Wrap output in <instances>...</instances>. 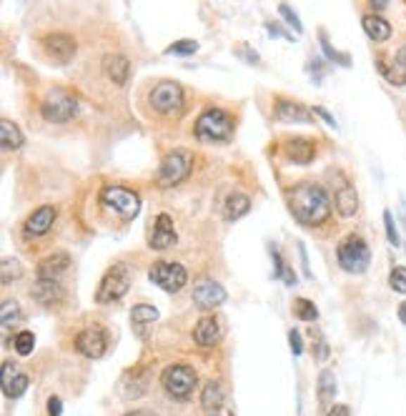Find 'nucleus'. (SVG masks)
Returning <instances> with one entry per match:
<instances>
[{
	"label": "nucleus",
	"instance_id": "f257e3e1",
	"mask_svg": "<svg viewBox=\"0 0 406 416\" xmlns=\"http://www.w3.org/2000/svg\"><path fill=\"white\" fill-rule=\"evenodd\" d=\"M288 211L303 226H321L331 216V198L316 183H298L288 194Z\"/></svg>",
	"mask_w": 406,
	"mask_h": 416
},
{
	"label": "nucleus",
	"instance_id": "f03ea898",
	"mask_svg": "<svg viewBox=\"0 0 406 416\" xmlns=\"http://www.w3.org/2000/svg\"><path fill=\"white\" fill-rule=\"evenodd\" d=\"M194 131L203 143H226L234 136V118L221 108H208L198 115Z\"/></svg>",
	"mask_w": 406,
	"mask_h": 416
},
{
	"label": "nucleus",
	"instance_id": "7ed1b4c3",
	"mask_svg": "<svg viewBox=\"0 0 406 416\" xmlns=\"http://www.w3.org/2000/svg\"><path fill=\"white\" fill-rule=\"evenodd\" d=\"M336 258L343 271H349V274H364L369 268V263H372V251H369L367 241L361 239V236L351 234L336 246Z\"/></svg>",
	"mask_w": 406,
	"mask_h": 416
},
{
	"label": "nucleus",
	"instance_id": "20e7f679",
	"mask_svg": "<svg viewBox=\"0 0 406 416\" xmlns=\"http://www.w3.org/2000/svg\"><path fill=\"white\" fill-rule=\"evenodd\" d=\"M101 203L108 211L118 213L123 221H133L141 213V196L123 186H103L101 189Z\"/></svg>",
	"mask_w": 406,
	"mask_h": 416
},
{
	"label": "nucleus",
	"instance_id": "39448f33",
	"mask_svg": "<svg viewBox=\"0 0 406 416\" xmlns=\"http://www.w3.org/2000/svg\"><path fill=\"white\" fill-rule=\"evenodd\" d=\"M194 168V153L184 149H176L163 158L158 168V186L160 189H171V186H178L181 181H186Z\"/></svg>",
	"mask_w": 406,
	"mask_h": 416
},
{
	"label": "nucleus",
	"instance_id": "423d86ee",
	"mask_svg": "<svg viewBox=\"0 0 406 416\" xmlns=\"http://www.w3.org/2000/svg\"><path fill=\"white\" fill-rule=\"evenodd\" d=\"M160 384L171 393L173 399H189L194 389L198 386V377L196 371L186 364H171L163 374H160Z\"/></svg>",
	"mask_w": 406,
	"mask_h": 416
},
{
	"label": "nucleus",
	"instance_id": "0eeeda50",
	"mask_svg": "<svg viewBox=\"0 0 406 416\" xmlns=\"http://www.w3.org/2000/svg\"><path fill=\"white\" fill-rule=\"evenodd\" d=\"M131 289V271L126 266H113L108 274L103 276V281L98 284L96 301L98 303H113L118 298H123Z\"/></svg>",
	"mask_w": 406,
	"mask_h": 416
},
{
	"label": "nucleus",
	"instance_id": "6e6552de",
	"mask_svg": "<svg viewBox=\"0 0 406 416\" xmlns=\"http://www.w3.org/2000/svg\"><path fill=\"white\" fill-rule=\"evenodd\" d=\"M148 279L153 281L158 289L168 291V294H178V291L186 286V281H189V274H186V268L176 261H156L148 271Z\"/></svg>",
	"mask_w": 406,
	"mask_h": 416
},
{
	"label": "nucleus",
	"instance_id": "1a4fd4ad",
	"mask_svg": "<svg viewBox=\"0 0 406 416\" xmlns=\"http://www.w3.org/2000/svg\"><path fill=\"white\" fill-rule=\"evenodd\" d=\"M78 111V101L63 91H53L46 96V101L40 103V113L48 123H65Z\"/></svg>",
	"mask_w": 406,
	"mask_h": 416
},
{
	"label": "nucleus",
	"instance_id": "9d476101",
	"mask_svg": "<svg viewBox=\"0 0 406 416\" xmlns=\"http://www.w3.org/2000/svg\"><path fill=\"white\" fill-rule=\"evenodd\" d=\"M148 103L158 113H176L184 106V88L176 80H160L158 86L148 93Z\"/></svg>",
	"mask_w": 406,
	"mask_h": 416
},
{
	"label": "nucleus",
	"instance_id": "9b49d317",
	"mask_svg": "<svg viewBox=\"0 0 406 416\" xmlns=\"http://www.w3.org/2000/svg\"><path fill=\"white\" fill-rule=\"evenodd\" d=\"M75 351L83 353L86 359H103L108 351V336L101 326H88L75 336Z\"/></svg>",
	"mask_w": 406,
	"mask_h": 416
},
{
	"label": "nucleus",
	"instance_id": "f8f14e48",
	"mask_svg": "<svg viewBox=\"0 0 406 416\" xmlns=\"http://www.w3.org/2000/svg\"><path fill=\"white\" fill-rule=\"evenodd\" d=\"M43 48H46L48 58H53L56 63L65 65L70 58L75 56L78 46H75V38H70L68 33H51L43 38Z\"/></svg>",
	"mask_w": 406,
	"mask_h": 416
},
{
	"label": "nucleus",
	"instance_id": "ddd939ff",
	"mask_svg": "<svg viewBox=\"0 0 406 416\" xmlns=\"http://www.w3.org/2000/svg\"><path fill=\"white\" fill-rule=\"evenodd\" d=\"M226 301V289L216 281H198L194 286V303L201 308H216Z\"/></svg>",
	"mask_w": 406,
	"mask_h": 416
},
{
	"label": "nucleus",
	"instance_id": "4468645a",
	"mask_svg": "<svg viewBox=\"0 0 406 416\" xmlns=\"http://www.w3.org/2000/svg\"><path fill=\"white\" fill-rule=\"evenodd\" d=\"M178 236H176V228H173V218L168 213H158L156 216V228H153V236H151V248L153 251H163V248H171L176 246Z\"/></svg>",
	"mask_w": 406,
	"mask_h": 416
},
{
	"label": "nucleus",
	"instance_id": "2eb2a0df",
	"mask_svg": "<svg viewBox=\"0 0 406 416\" xmlns=\"http://www.w3.org/2000/svg\"><path fill=\"white\" fill-rule=\"evenodd\" d=\"M53 223H56V208L53 206H40L28 216L23 231L25 236H46L53 228Z\"/></svg>",
	"mask_w": 406,
	"mask_h": 416
},
{
	"label": "nucleus",
	"instance_id": "dca6fc26",
	"mask_svg": "<svg viewBox=\"0 0 406 416\" xmlns=\"http://www.w3.org/2000/svg\"><path fill=\"white\" fill-rule=\"evenodd\" d=\"M70 268V256L65 251H56L46 256L38 263V279H53L58 281Z\"/></svg>",
	"mask_w": 406,
	"mask_h": 416
},
{
	"label": "nucleus",
	"instance_id": "f3484780",
	"mask_svg": "<svg viewBox=\"0 0 406 416\" xmlns=\"http://www.w3.org/2000/svg\"><path fill=\"white\" fill-rule=\"evenodd\" d=\"M284 153H286V158L291 160V163L306 165L314 160L316 143L309 141V138H291V141H286V146H284Z\"/></svg>",
	"mask_w": 406,
	"mask_h": 416
},
{
	"label": "nucleus",
	"instance_id": "a211bd4d",
	"mask_svg": "<svg viewBox=\"0 0 406 416\" xmlns=\"http://www.w3.org/2000/svg\"><path fill=\"white\" fill-rule=\"evenodd\" d=\"M276 118L281 123H314V111H306L301 103L279 101L276 103Z\"/></svg>",
	"mask_w": 406,
	"mask_h": 416
},
{
	"label": "nucleus",
	"instance_id": "6ab92c4d",
	"mask_svg": "<svg viewBox=\"0 0 406 416\" xmlns=\"http://www.w3.org/2000/svg\"><path fill=\"white\" fill-rule=\"evenodd\" d=\"M218 339H221V326H218V321L213 319V316H203L194 329V341L203 348H211L218 343Z\"/></svg>",
	"mask_w": 406,
	"mask_h": 416
},
{
	"label": "nucleus",
	"instance_id": "aec40b11",
	"mask_svg": "<svg viewBox=\"0 0 406 416\" xmlns=\"http://www.w3.org/2000/svg\"><path fill=\"white\" fill-rule=\"evenodd\" d=\"M103 70H106V75H108L110 83H115V86H126L128 75H131V63H128L126 56H108L103 63Z\"/></svg>",
	"mask_w": 406,
	"mask_h": 416
},
{
	"label": "nucleus",
	"instance_id": "412c9836",
	"mask_svg": "<svg viewBox=\"0 0 406 416\" xmlns=\"http://www.w3.org/2000/svg\"><path fill=\"white\" fill-rule=\"evenodd\" d=\"M361 25H364V33H367L369 38L374 40V43H383V40L391 38L389 20H386V18H381V15H376V13H369V15H364Z\"/></svg>",
	"mask_w": 406,
	"mask_h": 416
},
{
	"label": "nucleus",
	"instance_id": "4be33fe9",
	"mask_svg": "<svg viewBox=\"0 0 406 416\" xmlns=\"http://www.w3.org/2000/svg\"><path fill=\"white\" fill-rule=\"evenodd\" d=\"M334 206H336V211L341 213L343 218L356 216V211H359V196H356V189L351 186V183H343L341 189L336 191V201H334Z\"/></svg>",
	"mask_w": 406,
	"mask_h": 416
},
{
	"label": "nucleus",
	"instance_id": "5701e85b",
	"mask_svg": "<svg viewBox=\"0 0 406 416\" xmlns=\"http://www.w3.org/2000/svg\"><path fill=\"white\" fill-rule=\"evenodd\" d=\"M248 211H251V198L246 194H231L223 203V218L226 221H239Z\"/></svg>",
	"mask_w": 406,
	"mask_h": 416
},
{
	"label": "nucleus",
	"instance_id": "b1692460",
	"mask_svg": "<svg viewBox=\"0 0 406 416\" xmlns=\"http://www.w3.org/2000/svg\"><path fill=\"white\" fill-rule=\"evenodd\" d=\"M30 294H33V298L40 303H56L58 298L63 296V289H61V284L53 279H38Z\"/></svg>",
	"mask_w": 406,
	"mask_h": 416
},
{
	"label": "nucleus",
	"instance_id": "393cba45",
	"mask_svg": "<svg viewBox=\"0 0 406 416\" xmlns=\"http://www.w3.org/2000/svg\"><path fill=\"white\" fill-rule=\"evenodd\" d=\"M201 406L208 416H216L223 406V391L218 386V382H206L203 391H201Z\"/></svg>",
	"mask_w": 406,
	"mask_h": 416
},
{
	"label": "nucleus",
	"instance_id": "a878e982",
	"mask_svg": "<svg viewBox=\"0 0 406 416\" xmlns=\"http://www.w3.org/2000/svg\"><path fill=\"white\" fill-rule=\"evenodd\" d=\"M131 321H133V326H136L138 336H146V326L158 321V308L148 306V303H138V306L131 311Z\"/></svg>",
	"mask_w": 406,
	"mask_h": 416
},
{
	"label": "nucleus",
	"instance_id": "bb28decb",
	"mask_svg": "<svg viewBox=\"0 0 406 416\" xmlns=\"http://www.w3.org/2000/svg\"><path fill=\"white\" fill-rule=\"evenodd\" d=\"M316 391H319V401L324 406H329L331 409L334 406V396H336V379H334V371L324 369L319 374V386H316Z\"/></svg>",
	"mask_w": 406,
	"mask_h": 416
},
{
	"label": "nucleus",
	"instance_id": "cd10ccee",
	"mask_svg": "<svg viewBox=\"0 0 406 416\" xmlns=\"http://www.w3.org/2000/svg\"><path fill=\"white\" fill-rule=\"evenodd\" d=\"M0 143H3V149H13V151L23 146V133H20V128L13 120L8 118L0 120Z\"/></svg>",
	"mask_w": 406,
	"mask_h": 416
},
{
	"label": "nucleus",
	"instance_id": "c85d7f7f",
	"mask_svg": "<svg viewBox=\"0 0 406 416\" xmlns=\"http://www.w3.org/2000/svg\"><path fill=\"white\" fill-rule=\"evenodd\" d=\"M379 70H381L383 78L389 80L391 86H406V68L401 63H396V58L394 63H386L383 58H379Z\"/></svg>",
	"mask_w": 406,
	"mask_h": 416
},
{
	"label": "nucleus",
	"instance_id": "c756f323",
	"mask_svg": "<svg viewBox=\"0 0 406 416\" xmlns=\"http://www.w3.org/2000/svg\"><path fill=\"white\" fill-rule=\"evenodd\" d=\"M271 256H274L276 263V276H281V279L286 281V286H296V274L286 266V261H284V256H281V251L276 246H271Z\"/></svg>",
	"mask_w": 406,
	"mask_h": 416
},
{
	"label": "nucleus",
	"instance_id": "7c9ffc66",
	"mask_svg": "<svg viewBox=\"0 0 406 416\" xmlns=\"http://www.w3.org/2000/svg\"><path fill=\"white\" fill-rule=\"evenodd\" d=\"M196 51H198V40L184 38V40L171 43V46L166 48V56H194Z\"/></svg>",
	"mask_w": 406,
	"mask_h": 416
},
{
	"label": "nucleus",
	"instance_id": "2f4dec72",
	"mask_svg": "<svg viewBox=\"0 0 406 416\" xmlns=\"http://www.w3.org/2000/svg\"><path fill=\"white\" fill-rule=\"evenodd\" d=\"M293 314L301 321H316L319 311H316L314 301H309V298H296V301H293Z\"/></svg>",
	"mask_w": 406,
	"mask_h": 416
},
{
	"label": "nucleus",
	"instance_id": "473e14b6",
	"mask_svg": "<svg viewBox=\"0 0 406 416\" xmlns=\"http://www.w3.org/2000/svg\"><path fill=\"white\" fill-rule=\"evenodd\" d=\"M13 346H15V351L20 353V356H30L35 348V336L33 331H20L15 339H13Z\"/></svg>",
	"mask_w": 406,
	"mask_h": 416
},
{
	"label": "nucleus",
	"instance_id": "72a5a7b5",
	"mask_svg": "<svg viewBox=\"0 0 406 416\" xmlns=\"http://www.w3.org/2000/svg\"><path fill=\"white\" fill-rule=\"evenodd\" d=\"M28 384H30V379L25 377V374H18V377L13 379L11 386L3 389V393H6L8 399H20V396H23L25 391H28Z\"/></svg>",
	"mask_w": 406,
	"mask_h": 416
},
{
	"label": "nucleus",
	"instance_id": "f704fd0d",
	"mask_svg": "<svg viewBox=\"0 0 406 416\" xmlns=\"http://www.w3.org/2000/svg\"><path fill=\"white\" fill-rule=\"evenodd\" d=\"M23 276V266L15 261V258H6L3 261V284H13V281H18Z\"/></svg>",
	"mask_w": 406,
	"mask_h": 416
},
{
	"label": "nucleus",
	"instance_id": "c9c22d12",
	"mask_svg": "<svg viewBox=\"0 0 406 416\" xmlns=\"http://www.w3.org/2000/svg\"><path fill=\"white\" fill-rule=\"evenodd\" d=\"M20 306L18 301H3V326H13L15 321H20Z\"/></svg>",
	"mask_w": 406,
	"mask_h": 416
},
{
	"label": "nucleus",
	"instance_id": "e433bc0d",
	"mask_svg": "<svg viewBox=\"0 0 406 416\" xmlns=\"http://www.w3.org/2000/svg\"><path fill=\"white\" fill-rule=\"evenodd\" d=\"M383 228H386V239H389L391 246H399V228H396V221H394V213L391 211H383Z\"/></svg>",
	"mask_w": 406,
	"mask_h": 416
},
{
	"label": "nucleus",
	"instance_id": "4c0bfd02",
	"mask_svg": "<svg viewBox=\"0 0 406 416\" xmlns=\"http://www.w3.org/2000/svg\"><path fill=\"white\" fill-rule=\"evenodd\" d=\"M389 286L396 291V294H406V268L396 266L389 274Z\"/></svg>",
	"mask_w": 406,
	"mask_h": 416
},
{
	"label": "nucleus",
	"instance_id": "58836bf2",
	"mask_svg": "<svg viewBox=\"0 0 406 416\" xmlns=\"http://www.w3.org/2000/svg\"><path fill=\"white\" fill-rule=\"evenodd\" d=\"M321 48H324V53H326L331 61H338L341 65H351L349 56H346V53H336V51H334V48L329 46V40H326V35H324V33H321Z\"/></svg>",
	"mask_w": 406,
	"mask_h": 416
},
{
	"label": "nucleus",
	"instance_id": "ea45409f",
	"mask_svg": "<svg viewBox=\"0 0 406 416\" xmlns=\"http://www.w3.org/2000/svg\"><path fill=\"white\" fill-rule=\"evenodd\" d=\"M279 13H281V15H284V18H286V20H288V25H291V28H296V33H301V30H303V25L298 23V15L291 11V8L286 6V3H281V6H279Z\"/></svg>",
	"mask_w": 406,
	"mask_h": 416
},
{
	"label": "nucleus",
	"instance_id": "a19ab883",
	"mask_svg": "<svg viewBox=\"0 0 406 416\" xmlns=\"http://www.w3.org/2000/svg\"><path fill=\"white\" fill-rule=\"evenodd\" d=\"M288 346H291L293 356H301V351H303V341H301V334H298L296 329L288 331Z\"/></svg>",
	"mask_w": 406,
	"mask_h": 416
},
{
	"label": "nucleus",
	"instance_id": "79ce46f5",
	"mask_svg": "<svg viewBox=\"0 0 406 416\" xmlns=\"http://www.w3.org/2000/svg\"><path fill=\"white\" fill-rule=\"evenodd\" d=\"M18 377V371H15V364L13 361H3V389L11 386L13 379Z\"/></svg>",
	"mask_w": 406,
	"mask_h": 416
},
{
	"label": "nucleus",
	"instance_id": "37998d69",
	"mask_svg": "<svg viewBox=\"0 0 406 416\" xmlns=\"http://www.w3.org/2000/svg\"><path fill=\"white\" fill-rule=\"evenodd\" d=\"M63 414V401L58 399V396H51L48 399V416H61Z\"/></svg>",
	"mask_w": 406,
	"mask_h": 416
},
{
	"label": "nucleus",
	"instance_id": "c03bdc74",
	"mask_svg": "<svg viewBox=\"0 0 406 416\" xmlns=\"http://www.w3.org/2000/svg\"><path fill=\"white\" fill-rule=\"evenodd\" d=\"M314 115H321V118L326 120L329 126H331V128H336V118H334V115L329 113L326 108H321V106H316V108H314Z\"/></svg>",
	"mask_w": 406,
	"mask_h": 416
},
{
	"label": "nucleus",
	"instance_id": "a18cd8bd",
	"mask_svg": "<svg viewBox=\"0 0 406 416\" xmlns=\"http://www.w3.org/2000/svg\"><path fill=\"white\" fill-rule=\"evenodd\" d=\"M326 416H351L349 406H343V404H334L331 409L326 411Z\"/></svg>",
	"mask_w": 406,
	"mask_h": 416
},
{
	"label": "nucleus",
	"instance_id": "49530a36",
	"mask_svg": "<svg viewBox=\"0 0 406 416\" xmlns=\"http://www.w3.org/2000/svg\"><path fill=\"white\" fill-rule=\"evenodd\" d=\"M266 30H269L271 35H284V38H291V35H288V33H284V30H281L279 25H271V23H269V25H266Z\"/></svg>",
	"mask_w": 406,
	"mask_h": 416
},
{
	"label": "nucleus",
	"instance_id": "de8ad7c7",
	"mask_svg": "<svg viewBox=\"0 0 406 416\" xmlns=\"http://www.w3.org/2000/svg\"><path fill=\"white\" fill-rule=\"evenodd\" d=\"M396 63H401L406 68V46H401L399 53H396Z\"/></svg>",
	"mask_w": 406,
	"mask_h": 416
},
{
	"label": "nucleus",
	"instance_id": "09e8293b",
	"mask_svg": "<svg viewBox=\"0 0 406 416\" xmlns=\"http://www.w3.org/2000/svg\"><path fill=\"white\" fill-rule=\"evenodd\" d=\"M126 416H153L151 411H146V409H136V411H128Z\"/></svg>",
	"mask_w": 406,
	"mask_h": 416
},
{
	"label": "nucleus",
	"instance_id": "8fccbe9b",
	"mask_svg": "<svg viewBox=\"0 0 406 416\" xmlns=\"http://www.w3.org/2000/svg\"><path fill=\"white\" fill-rule=\"evenodd\" d=\"M372 8L374 11H383V8H386V0H374Z\"/></svg>",
	"mask_w": 406,
	"mask_h": 416
},
{
	"label": "nucleus",
	"instance_id": "3c124183",
	"mask_svg": "<svg viewBox=\"0 0 406 416\" xmlns=\"http://www.w3.org/2000/svg\"><path fill=\"white\" fill-rule=\"evenodd\" d=\"M399 321H401V324H406V301L399 306Z\"/></svg>",
	"mask_w": 406,
	"mask_h": 416
}]
</instances>
